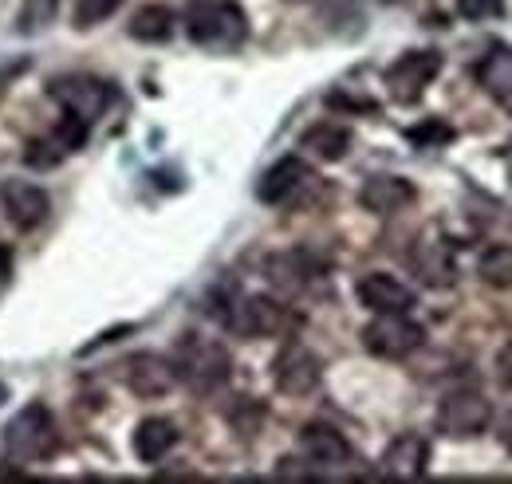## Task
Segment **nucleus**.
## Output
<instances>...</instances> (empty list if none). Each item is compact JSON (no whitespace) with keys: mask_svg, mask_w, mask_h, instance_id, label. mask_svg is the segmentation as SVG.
<instances>
[{"mask_svg":"<svg viewBox=\"0 0 512 484\" xmlns=\"http://www.w3.org/2000/svg\"><path fill=\"white\" fill-rule=\"evenodd\" d=\"M473 79H477V87L501 107V111H509L512 115V48L509 44H493L481 63L473 67Z\"/></svg>","mask_w":512,"mask_h":484,"instance_id":"obj_16","label":"nucleus"},{"mask_svg":"<svg viewBox=\"0 0 512 484\" xmlns=\"http://www.w3.org/2000/svg\"><path fill=\"white\" fill-rule=\"evenodd\" d=\"M52 99L64 107L67 115H79L83 122H95L115 99L111 83L91 79V75H64L52 83Z\"/></svg>","mask_w":512,"mask_h":484,"instance_id":"obj_8","label":"nucleus"},{"mask_svg":"<svg viewBox=\"0 0 512 484\" xmlns=\"http://www.w3.org/2000/svg\"><path fill=\"white\" fill-rule=\"evenodd\" d=\"M457 12L465 20H497L505 16V0H457Z\"/></svg>","mask_w":512,"mask_h":484,"instance_id":"obj_27","label":"nucleus"},{"mask_svg":"<svg viewBox=\"0 0 512 484\" xmlns=\"http://www.w3.org/2000/svg\"><path fill=\"white\" fill-rule=\"evenodd\" d=\"M300 150H308V154L320 158V162H339V158H347V150H351V130L339 126V122H316L312 130H304Z\"/></svg>","mask_w":512,"mask_h":484,"instance_id":"obj_22","label":"nucleus"},{"mask_svg":"<svg viewBox=\"0 0 512 484\" xmlns=\"http://www.w3.org/2000/svg\"><path fill=\"white\" fill-rule=\"evenodd\" d=\"M406 138L414 142V146H446V142H453V126L449 122H418V126H410L406 130Z\"/></svg>","mask_w":512,"mask_h":484,"instance_id":"obj_26","label":"nucleus"},{"mask_svg":"<svg viewBox=\"0 0 512 484\" xmlns=\"http://www.w3.org/2000/svg\"><path fill=\"white\" fill-rule=\"evenodd\" d=\"M497 382L501 386H512V343H505L497 351Z\"/></svg>","mask_w":512,"mask_h":484,"instance_id":"obj_28","label":"nucleus"},{"mask_svg":"<svg viewBox=\"0 0 512 484\" xmlns=\"http://www.w3.org/2000/svg\"><path fill=\"white\" fill-rule=\"evenodd\" d=\"M4 398H8V386H4V382H0V406H4Z\"/></svg>","mask_w":512,"mask_h":484,"instance_id":"obj_31","label":"nucleus"},{"mask_svg":"<svg viewBox=\"0 0 512 484\" xmlns=\"http://www.w3.org/2000/svg\"><path fill=\"white\" fill-rule=\"evenodd\" d=\"M426 343V331L406 315V311H390V315H375V323L363 327V347L375 359H410L418 347Z\"/></svg>","mask_w":512,"mask_h":484,"instance_id":"obj_4","label":"nucleus"},{"mask_svg":"<svg viewBox=\"0 0 512 484\" xmlns=\"http://www.w3.org/2000/svg\"><path fill=\"white\" fill-rule=\"evenodd\" d=\"M264 272L280 292H308L316 280H323V264L308 248H288V252L268 256Z\"/></svg>","mask_w":512,"mask_h":484,"instance_id":"obj_12","label":"nucleus"},{"mask_svg":"<svg viewBox=\"0 0 512 484\" xmlns=\"http://www.w3.org/2000/svg\"><path fill=\"white\" fill-rule=\"evenodd\" d=\"M300 453H304L312 465H323V469L351 461V445H347V437H343L335 425H323V422H312L300 429Z\"/></svg>","mask_w":512,"mask_h":484,"instance_id":"obj_19","label":"nucleus"},{"mask_svg":"<svg viewBox=\"0 0 512 484\" xmlns=\"http://www.w3.org/2000/svg\"><path fill=\"white\" fill-rule=\"evenodd\" d=\"M178 437L182 433H178V425L170 422V418H146L134 429V457L146 461V465H158L178 445Z\"/></svg>","mask_w":512,"mask_h":484,"instance_id":"obj_20","label":"nucleus"},{"mask_svg":"<svg viewBox=\"0 0 512 484\" xmlns=\"http://www.w3.org/2000/svg\"><path fill=\"white\" fill-rule=\"evenodd\" d=\"M355 296L363 307H371L375 315H390V311H410L418 296H414V288H406L398 276H390V272H367L359 284H355Z\"/></svg>","mask_w":512,"mask_h":484,"instance_id":"obj_13","label":"nucleus"},{"mask_svg":"<svg viewBox=\"0 0 512 484\" xmlns=\"http://www.w3.org/2000/svg\"><path fill=\"white\" fill-rule=\"evenodd\" d=\"M477 276L489 288H512V244H493L477 260Z\"/></svg>","mask_w":512,"mask_h":484,"instance_id":"obj_23","label":"nucleus"},{"mask_svg":"<svg viewBox=\"0 0 512 484\" xmlns=\"http://www.w3.org/2000/svg\"><path fill=\"white\" fill-rule=\"evenodd\" d=\"M186 32L197 48H209V52H233L245 44L249 36V20L241 12V4L233 0H201L193 4L190 16H186Z\"/></svg>","mask_w":512,"mask_h":484,"instance_id":"obj_1","label":"nucleus"},{"mask_svg":"<svg viewBox=\"0 0 512 484\" xmlns=\"http://www.w3.org/2000/svg\"><path fill=\"white\" fill-rule=\"evenodd\" d=\"M272 382H276L280 394H288V398H304V394H312V390L323 382V363L308 351V347L288 343V347L276 355V363H272Z\"/></svg>","mask_w":512,"mask_h":484,"instance_id":"obj_9","label":"nucleus"},{"mask_svg":"<svg viewBox=\"0 0 512 484\" xmlns=\"http://www.w3.org/2000/svg\"><path fill=\"white\" fill-rule=\"evenodd\" d=\"M430 469V441L422 433H398L383 453V473L398 481H418Z\"/></svg>","mask_w":512,"mask_h":484,"instance_id":"obj_15","label":"nucleus"},{"mask_svg":"<svg viewBox=\"0 0 512 484\" xmlns=\"http://www.w3.org/2000/svg\"><path fill=\"white\" fill-rule=\"evenodd\" d=\"M123 378H127L130 394H138V398H162L178 382L174 363L162 355H130L123 363Z\"/></svg>","mask_w":512,"mask_h":484,"instance_id":"obj_14","label":"nucleus"},{"mask_svg":"<svg viewBox=\"0 0 512 484\" xmlns=\"http://www.w3.org/2000/svg\"><path fill=\"white\" fill-rule=\"evenodd\" d=\"M489 422H493V406L473 390H457L438 406V429L453 441L481 437L489 429Z\"/></svg>","mask_w":512,"mask_h":484,"instance_id":"obj_7","label":"nucleus"},{"mask_svg":"<svg viewBox=\"0 0 512 484\" xmlns=\"http://www.w3.org/2000/svg\"><path fill=\"white\" fill-rule=\"evenodd\" d=\"M438 71H442L438 52H430V48L426 52H406L386 67V91H390L394 103H418L426 95V87L438 79Z\"/></svg>","mask_w":512,"mask_h":484,"instance_id":"obj_6","label":"nucleus"},{"mask_svg":"<svg viewBox=\"0 0 512 484\" xmlns=\"http://www.w3.org/2000/svg\"><path fill=\"white\" fill-rule=\"evenodd\" d=\"M497 437H501V445H505V449L512 453V414L505 418V422H501V433H497Z\"/></svg>","mask_w":512,"mask_h":484,"instance_id":"obj_29","label":"nucleus"},{"mask_svg":"<svg viewBox=\"0 0 512 484\" xmlns=\"http://www.w3.org/2000/svg\"><path fill=\"white\" fill-rule=\"evenodd\" d=\"M414 197H418V189L406 182V178H394V174H375V178H367L363 189H359V205L367 213H379V217L402 213L406 205H414Z\"/></svg>","mask_w":512,"mask_h":484,"instance_id":"obj_17","label":"nucleus"},{"mask_svg":"<svg viewBox=\"0 0 512 484\" xmlns=\"http://www.w3.org/2000/svg\"><path fill=\"white\" fill-rule=\"evenodd\" d=\"M0 205H4V217L20 229V233H32L48 221L52 213V201L40 185L32 182H4L0 185Z\"/></svg>","mask_w":512,"mask_h":484,"instance_id":"obj_10","label":"nucleus"},{"mask_svg":"<svg viewBox=\"0 0 512 484\" xmlns=\"http://www.w3.org/2000/svg\"><path fill=\"white\" fill-rule=\"evenodd\" d=\"M174 374L190 386L193 394H213L229 382L233 374V359L217 339H201V335H186L174 351Z\"/></svg>","mask_w":512,"mask_h":484,"instance_id":"obj_2","label":"nucleus"},{"mask_svg":"<svg viewBox=\"0 0 512 484\" xmlns=\"http://www.w3.org/2000/svg\"><path fill=\"white\" fill-rule=\"evenodd\" d=\"M56 12H60V0H24L16 28H20L24 36H36V32H44V28L56 20Z\"/></svg>","mask_w":512,"mask_h":484,"instance_id":"obj_24","label":"nucleus"},{"mask_svg":"<svg viewBox=\"0 0 512 484\" xmlns=\"http://www.w3.org/2000/svg\"><path fill=\"white\" fill-rule=\"evenodd\" d=\"M386 4H390V0H386Z\"/></svg>","mask_w":512,"mask_h":484,"instance_id":"obj_32","label":"nucleus"},{"mask_svg":"<svg viewBox=\"0 0 512 484\" xmlns=\"http://www.w3.org/2000/svg\"><path fill=\"white\" fill-rule=\"evenodd\" d=\"M4 272H8V256L0 252V276H4Z\"/></svg>","mask_w":512,"mask_h":484,"instance_id":"obj_30","label":"nucleus"},{"mask_svg":"<svg viewBox=\"0 0 512 484\" xmlns=\"http://www.w3.org/2000/svg\"><path fill=\"white\" fill-rule=\"evenodd\" d=\"M52 453H56V422H52L48 406L32 402L4 429V457L16 465H32V461H44Z\"/></svg>","mask_w":512,"mask_h":484,"instance_id":"obj_3","label":"nucleus"},{"mask_svg":"<svg viewBox=\"0 0 512 484\" xmlns=\"http://www.w3.org/2000/svg\"><path fill=\"white\" fill-rule=\"evenodd\" d=\"M225 323L245 339H272V335H284L296 323V315L272 296H245L225 315Z\"/></svg>","mask_w":512,"mask_h":484,"instance_id":"obj_5","label":"nucleus"},{"mask_svg":"<svg viewBox=\"0 0 512 484\" xmlns=\"http://www.w3.org/2000/svg\"><path fill=\"white\" fill-rule=\"evenodd\" d=\"M308 182H316L308 162H300V158H280V162L260 178L256 197H260L264 205H288Z\"/></svg>","mask_w":512,"mask_h":484,"instance_id":"obj_18","label":"nucleus"},{"mask_svg":"<svg viewBox=\"0 0 512 484\" xmlns=\"http://www.w3.org/2000/svg\"><path fill=\"white\" fill-rule=\"evenodd\" d=\"M174 24H178V16H174L170 4H142L130 16L127 32L134 40H142V44H166L174 36Z\"/></svg>","mask_w":512,"mask_h":484,"instance_id":"obj_21","label":"nucleus"},{"mask_svg":"<svg viewBox=\"0 0 512 484\" xmlns=\"http://www.w3.org/2000/svg\"><path fill=\"white\" fill-rule=\"evenodd\" d=\"M119 4H123V0H79V4H75V28H95V24H103L107 16L119 12Z\"/></svg>","mask_w":512,"mask_h":484,"instance_id":"obj_25","label":"nucleus"},{"mask_svg":"<svg viewBox=\"0 0 512 484\" xmlns=\"http://www.w3.org/2000/svg\"><path fill=\"white\" fill-rule=\"evenodd\" d=\"M410 268L426 288H453L457 284L453 244H446L442 237H418L410 248Z\"/></svg>","mask_w":512,"mask_h":484,"instance_id":"obj_11","label":"nucleus"}]
</instances>
